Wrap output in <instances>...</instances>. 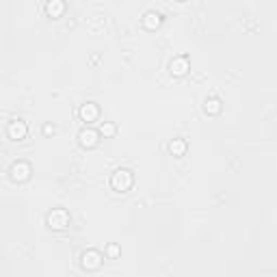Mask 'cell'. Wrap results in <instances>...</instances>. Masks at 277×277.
I'll return each instance as SVG.
<instances>
[{"label":"cell","mask_w":277,"mask_h":277,"mask_svg":"<svg viewBox=\"0 0 277 277\" xmlns=\"http://www.w3.org/2000/svg\"><path fill=\"white\" fill-rule=\"evenodd\" d=\"M134 178H132V171L130 169H117L113 178H110V186L115 190H120V193H126V190L132 186Z\"/></svg>","instance_id":"cell-1"},{"label":"cell","mask_w":277,"mask_h":277,"mask_svg":"<svg viewBox=\"0 0 277 277\" xmlns=\"http://www.w3.org/2000/svg\"><path fill=\"white\" fill-rule=\"evenodd\" d=\"M48 226L52 230H65L70 226V214L65 208H54L52 212L48 214Z\"/></svg>","instance_id":"cell-2"},{"label":"cell","mask_w":277,"mask_h":277,"mask_svg":"<svg viewBox=\"0 0 277 277\" xmlns=\"http://www.w3.org/2000/svg\"><path fill=\"white\" fill-rule=\"evenodd\" d=\"M80 264H82V268H87V271H96V268L102 266V254L96 252V249H89V252L82 254Z\"/></svg>","instance_id":"cell-3"},{"label":"cell","mask_w":277,"mask_h":277,"mask_svg":"<svg viewBox=\"0 0 277 277\" xmlns=\"http://www.w3.org/2000/svg\"><path fill=\"white\" fill-rule=\"evenodd\" d=\"M6 132H9V138L13 141H20V138H24L26 132H28V128H26V124L22 120H16L9 124V128H6Z\"/></svg>","instance_id":"cell-4"},{"label":"cell","mask_w":277,"mask_h":277,"mask_svg":"<svg viewBox=\"0 0 277 277\" xmlns=\"http://www.w3.org/2000/svg\"><path fill=\"white\" fill-rule=\"evenodd\" d=\"M98 115H100V108H98V104L96 102H87V104H82L80 106V117H82V122H96L98 120Z\"/></svg>","instance_id":"cell-5"},{"label":"cell","mask_w":277,"mask_h":277,"mask_svg":"<svg viewBox=\"0 0 277 277\" xmlns=\"http://www.w3.org/2000/svg\"><path fill=\"white\" fill-rule=\"evenodd\" d=\"M30 176V164H26V162H16L11 167V178L16 182H24L26 178Z\"/></svg>","instance_id":"cell-6"},{"label":"cell","mask_w":277,"mask_h":277,"mask_svg":"<svg viewBox=\"0 0 277 277\" xmlns=\"http://www.w3.org/2000/svg\"><path fill=\"white\" fill-rule=\"evenodd\" d=\"M169 70H171V74L174 76H184L188 72V61H186V56H176L174 61L169 63Z\"/></svg>","instance_id":"cell-7"},{"label":"cell","mask_w":277,"mask_h":277,"mask_svg":"<svg viewBox=\"0 0 277 277\" xmlns=\"http://www.w3.org/2000/svg\"><path fill=\"white\" fill-rule=\"evenodd\" d=\"M98 136H100V134H98L94 128H84L82 132L78 134V138H80V145H82V148H94V145L98 143Z\"/></svg>","instance_id":"cell-8"},{"label":"cell","mask_w":277,"mask_h":277,"mask_svg":"<svg viewBox=\"0 0 277 277\" xmlns=\"http://www.w3.org/2000/svg\"><path fill=\"white\" fill-rule=\"evenodd\" d=\"M160 22H162V16L158 11H148L143 16V26H145V28H156Z\"/></svg>","instance_id":"cell-9"},{"label":"cell","mask_w":277,"mask_h":277,"mask_svg":"<svg viewBox=\"0 0 277 277\" xmlns=\"http://www.w3.org/2000/svg\"><path fill=\"white\" fill-rule=\"evenodd\" d=\"M169 152L174 156H184V152H186V141H184V138H174V141L169 143Z\"/></svg>","instance_id":"cell-10"},{"label":"cell","mask_w":277,"mask_h":277,"mask_svg":"<svg viewBox=\"0 0 277 277\" xmlns=\"http://www.w3.org/2000/svg\"><path fill=\"white\" fill-rule=\"evenodd\" d=\"M204 108H206V113H210V115L221 113V100L219 98H208V100L204 102Z\"/></svg>","instance_id":"cell-11"},{"label":"cell","mask_w":277,"mask_h":277,"mask_svg":"<svg viewBox=\"0 0 277 277\" xmlns=\"http://www.w3.org/2000/svg\"><path fill=\"white\" fill-rule=\"evenodd\" d=\"M46 11H48L52 18H56V16H61V13L65 11V4L61 2V0H50V2L46 4Z\"/></svg>","instance_id":"cell-12"},{"label":"cell","mask_w":277,"mask_h":277,"mask_svg":"<svg viewBox=\"0 0 277 277\" xmlns=\"http://www.w3.org/2000/svg\"><path fill=\"white\" fill-rule=\"evenodd\" d=\"M115 124H110V122H106V124H102V134L104 136H113L115 134Z\"/></svg>","instance_id":"cell-13"},{"label":"cell","mask_w":277,"mask_h":277,"mask_svg":"<svg viewBox=\"0 0 277 277\" xmlns=\"http://www.w3.org/2000/svg\"><path fill=\"white\" fill-rule=\"evenodd\" d=\"M106 256H110V258H117V256H120V247H117V245H108L106 247Z\"/></svg>","instance_id":"cell-14"},{"label":"cell","mask_w":277,"mask_h":277,"mask_svg":"<svg viewBox=\"0 0 277 277\" xmlns=\"http://www.w3.org/2000/svg\"><path fill=\"white\" fill-rule=\"evenodd\" d=\"M44 132H46V134H52V132H54V126H50V124H46V126H44Z\"/></svg>","instance_id":"cell-15"}]
</instances>
